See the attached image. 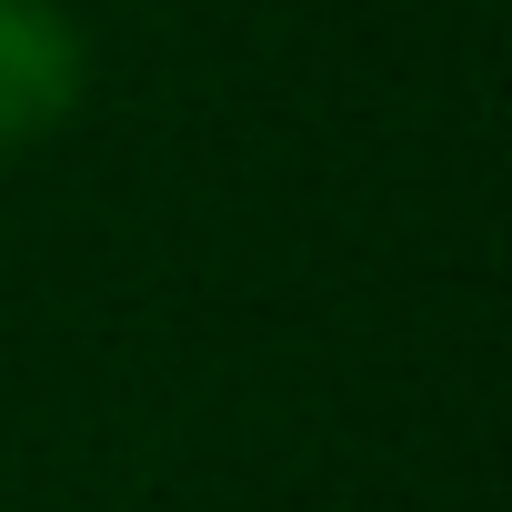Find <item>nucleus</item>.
<instances>
[{"label": "nucleus", "mask_w": 512, "mask_h": 512, "mask_svg": "<svg viewBox=\"0 0 512 512\" xmlns=\"http://www.w3.org/2000/svg\"><path fill=\"white\" fill-rule=\"evenodd\" d=\"M91 101V41L61 0H0V161L41 151Z\"/></svg>", "instance_id": "obj_1"}]
</instances>
